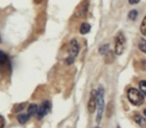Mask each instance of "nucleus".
<instances>
[{"label":"nucleus","mask_w":146,"mask_h":128,"mask_svg":"<svg viewBox=\"0 0 146 128\" xmlns=\"http://www.w3.org/2000/svg\"><path fill=\"white\" fill-rule=\"evenodd\" d=\"M104 107V88L102 86H99L96 90V108H97V115H96V122L98 124L101 122L102 115H103Z\"/></svg>","instance_id":"1"},{"label":"nucleus","mask_w":146,"mask_h":128,"mask_svg":"<svg viewBox=\"0 0 146 128\" xmlns=\"http://www.w3.org/2000/svg\"><path fill=\"white\" fill-rule=\"evenodd\" d=\"M127 98L131 104L135 106H141L144 103L145 95L139 89L131 87L127 90Z\"/></svg>","instance_id":"2"},{"label":"nucleus","mask_w":146,"mask_h":128,"mask_svg":"<svg viewBox=\"0 0 146 128\" xmlns=\"http://www.w3.org/2000/svg\"><path fill=\"white\" fill-rule=\"evenodd\" d=\"M79 53V44H78V41L76 39H72L70 41V44H69V49H68V57L66 59V64L71 65L74 60H75L76 56Z\"/></svg>","instance_id":"3"},{"label":"nucleus","mask_w":146,"mask_h":128,"mask_svg":"<svg viewBox=\"0 0 146 128\" xmlns=\"http://www.w3.org/2000/svg\"><path fill=\"white\" fill-rule=\"evenodd\" d=\"M126 47V38L122 32H118L115 36V44H114V50L117 55H121L124 52Z\"/></svg>","instance_id":"4"},{"label":"nucleus","mask_w":146,"mask_h":128,"mask_svg":"<svg viewBox=\"0 0 146 128\" xmlns=\"http://www.w3.org/2000/svg\"><path fill=\"white\" fill-rule=\"evenodd\" d=\"M51 111V103L48 100H45V101L42 102V104L40 105V107H38V110H37L36 116L38 119H42L44 116H46L49 112Z\"/></svg>","instance_id":"5"},{"label":"nucleus","mask_w":146,"mask_h":128,"mask_svg":"<svg viewBox=\"0 0 146 128\" xmlns=\"http://www.w3.org/2000/svg\"><path fill=\"white\" fill-rule=\"evenodd\" d=\"M87 109L89 113H94L96 110V90H92L88 100Z\"/></svg>","instance_id":"6"},{"label":"nucleus","mask_w":146,"mask_h":128,"mask_svg":"<svg viewBox=\"0 0 146 128\" xmlns=\"http://www.w3.org/2000/svg\"><path fill=\"white\" fill-rule=\"evenodd\" d=\"M88 0H85L84 2L81 3L80 7L77 8V13L79 15V17H85L86 13H87V10H88Z\"/></svg>","instance_id":"7"},{"label":"nucleus","mask_w":146,"mask_h":128,"mask_svg":"<svg viewBox=\"0 0 146 128\" xmlns=\"http://www.w3.org/2000/svg\"><path fill=\"white\" fill-rule=\"evenodd\" d=\"M133 119H134V121H135V123H137L141 128L146 127V119H145L144 116L141 115V114H139V113L135 114L134 117H133Z\"/></svg>","instance_id":"8"},{"label":"nucleus","mask_w":146,"mask_h":128,"mask_svg":"<svg viewBox=\"0 0 146 128\" xmlns=\"http://www.w3.org/2000/svg\"><path fill=\"white\" fill-rule=\"evenodd\" d=\"M37 110H38V105L35 104V103H31V104H29V106H28L27 114H28L30 117L31 116H34V115H36Z\"/></svg>","instance_id":"9"},{"label":"nucleus","mask_w":146,"mask_h":128,"mask_svg":"<svg viewBox=\"0 0 146 128\" xmlns=\"http://www.w3.org/2000/svg\"><path fill=\"white\" fill-rule=\"evenodd\" d=\"M90 29H91V26H90L89 23L83 22V23H81V25H80V27H79V32L83 35L87 34V33L90 31Z\"/></svg>","instance_id":"10"},{"label":"nucleus","mask_w":146,"mask_h":128,"mask_svg":"<svg viewBox=\"0 0 146 128\" xmlns=\"http://www.w3.org/2000/svg\"><path fill=\"white\" fill-rule=\"evenodd\" d=\"M29 118H30V116H29L27 113H21V114H19V115H18L17 120H18V122L20 124H25L29 120Z\"/></svg>","instance_id":"11"},{"label":"nucleus","mask_w":146,"mask_h":128,"mask_svg":"<svg viewBox=\"0 0 146 128\" xmlns=\"http://www.w3.org/2000/svg\"><path fill=\"white\" fill-rule=\"evenodd\" d=\"M8 63V56L6 53L0 50V65H5Z\"/></svg>","instance_id":"12"},{"label":"nucleus","mask_w":146,"mask_h":128,"mask_svg":"<svg viewBox=\"0 0 146 128\" xmlns=\"http://www.w3.org/2000/svg\"><path fill=\"white\" fill-rule=\"evenodd\" d=\"M138 49L143 53L146 52V41L144 38H141L138 41Z\"/></svg>","instance_id":"13"},{"label":"nucleus","mask_w":146,"mask_h":128,"mask_svg":"<svg viewBox=\"0 0 146 128\" xmlns=\"http://www.w3.org/2000/svg\"><path fill=\"white\" fill-rule=\"evenodd\" d=\"M137 16H138V11L135 10V9L130 10L129 12H128V18H129L130 20H135V19L137 18Z\"/></svg>","instance_id":"14"},{"label":"nucleus","mask_w":146,"mask_h":128,"mask_svg":"<svg viewBox=\"0 0 146 128\" xmlns=\"http://www.w3.org/2000/svg\"><path fill=\"white\" fill-rule=\"evenodd\" d=\"M140 32L143 36L146 35V17H144L141 22V25H140Z\"/></svg>","instance_id":"15"},{"label":"nucleus","mask_w":146,"mask_h":128,"mask_svg":"<svg viewBox=\"0 0 146 128\" xmlns=\"http://www.w3.org/2000/svg\"><path fill=\"white\" fill-rule=\"evenodd\" d=\"M108 51H109V44H104L99 48V53L101 55H106Z\"/></svg>","instance_id":"16"},{"label":"nucleus","mask_w":146,"mask_h":128,"mask_svg":"<svg viewBox=\"0 0 146 128\" xmlns=\"http://www.w3.org/2000/svg\"><path fill=\"white\" fill-rule=\"evenodd\" d=\"M139 87H140L139 90L145 95L146 94V81L145 80H141V81L139 82Z\"/></svg>","instance_id":"17"},{"label":"nucleus","mask_w":146,"mask_h":128,"mask_svg":"<svg viewBox=\"0 0 146 128\" xmlns=\"http://www.w3.org/2000/svg\"><path fill=\"white\" fill-rule=\"evenodd\" d=\"M24 107H25V103H21L20 105L15 106L14 109H13V111H14V112H20V111H22V110L24 109Z\"/></svg>","instance_id":"18"},{"label":"nucleus","mask_w":146,"mask_h":128,"mask_svg":"<svg viewBox=\"0 0 146 128\" xmlns=\"http://www.w3.org/2000/svg\"><path fill=\"white\" fill-rule=\"evenodd\" d=\"M5 126V118L2 115H0V128H4Z\"/></svg>","instance_id":"19"},{"label":"nucleus","mask_w":146,"mask_h":128,"mask_svg":"<svg viewBox=\"0 0 146 128\" xmlns=\"http://www.w3.org/2000/svg\"><path fill=\"white\" fill-rule=\"evenodd\" d=\"M111 105H112V102H110L109 103V105H108V107H107V110L109 111V113H108V117H110V115H111V113H112V108H111Z\"/></svg>","instance_id":"20"},{"label":"nucleus","mask_w":146,"mask_h":128,"mask_svg":"<svg viewBox=\"0 0 146 128\" xmlns=\"http://www.w3.org/2000/svg\"><path fill=\"white\" fill-rule=\"evenodd\" d=\"M140 0H128V2H129V4L131 5H135L137 4V3H139Z\"/></svg>","instance_id":"21"},{"label":"nucleus","mask_w":146,"mask_h":128,"mask_svg":"<svg viewBox=\"0 0 146 128\" xmlns=\"http://www.w3.org/2000/svg\"><path fill=\"white\" fill-rule=\"evenodd\" d=\"M44 0H33V2L35 3V4H40V3H42Z\"/></svg>","instance_id":"22"},{"label":"nucleus","mask_w":146,"mask_h":128,"mask_svg":"<svg viewBox=\"0 0 146 128\" xmlns=\"http://www.w3.org/2000/svg\"><path fill=\"white\" fill-rule=\"evenodd\" d=\"M2 42V39H1V37H0V43Z\"/></svg>","instance_id":"23"},{"label":"nucleus","mask_w":146,"mask_h":128,"mask_svg":"<svg viewBox=\"0 0 146 128\" xmlns=\"http://www.w3.org/2000/svg\"><path fill=\"white\" fill-rule=\"evenodd\" d=\"M118 128H119V127H118Z\"/></svg>","instance_id":"24"}]
</instances>
